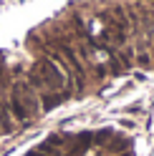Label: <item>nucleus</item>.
<instances>
[{
  "mask_svg": "<svg viewBox=\"0 0 154 156\" xmlns=\"http://www.w3.org/2000/svg\"><path fill=\"white\" fill-rule=\"evenodd\" d=\"M33 73H38V78L43 81V86L51 93H58V91H66V86H68V73L63 71V68L53 61L51 55H41L33 66Z\"/></svg>",
  "mask_w": 154,
  "mask_h": 156,
  "instance_id": "obj_1",
  "label": "nucleus"
},
{
  "mask_svg": "<svg viewBox=\"0 0 154 156\" xmlns=\"http://www.w3.org/2000/svg\"><path fill=\"white\" fill-rule=\"evenodd\" d=\"M10 93H15V96H18V101L23 103V108L28 111V116L41 113V103H38V91H33L31 86H28V81H15Z\"/></svg>",
  "mask_w": 154,
  "mask_h": 156,
  "instance_id": "obj_2",
  "label": "nucleus"
},
{
  "mask_svg": "<svg viewBox=\"0 0 154 156\" xmlns=\"http://www.w3.org/2000/svg\"><path fill=\"white\" fill-rule=\"evenodd\" d=\"M5 106H8V111H10V116H15V119L20 121V123H28V119H31V116H28V111L23 108V103L18 101V96H15V93H10V96H8Z\"/></svg>",
  "mask_w": 154,
  "mask_h": 156,
  "instance_id": "obj_3",
  "label": "nucleus"
},
{
  "mask_svg": "<svg viewBox=\"0 0 154 156\" xmlns=\"http://www.w3.org/2000/svg\"><path fill=\"white\" fill-rule=\"evenodd\" d=\"M63 101V96H58V93H51V91H46V93H38V103H41V111H51V108H56Z\"/></svg>",
  "mask_w": 154,
  "mask_h": 156,
  "instance_id": "obj_4",
  "label": "nucleus"
},
{
  "mask_svg": "<svg viewBox=\"0 0 154 156\" xmlns=\"http://www.w3.org/2000/svg\"><path fill=\"white\" fill-rule=\"evenodd\" d=\"M0 131H13V116L8 111L5 101H0Z\"/></svg>",
  "mask_w": 154,
  "mask_h": 156,
  "instance_id": "obj_5",
  "label": "nucleus"
},
{
  "mask_svg": "<svg viewBox=\"0 0 154 156\" xmlns=\"http://www.w3.org/2000/svg\"><path fill=\"white\" fill-rule=\"evenodd\" d=\"M28 156H46V154H43L41 149H38V151H31V154H28Z\"/></svg>",
  "mask_w": 154,
  "mask_h": 156,
  "instance_id": "obj_6",
  "label": "nucleus"
}]
</instances>
